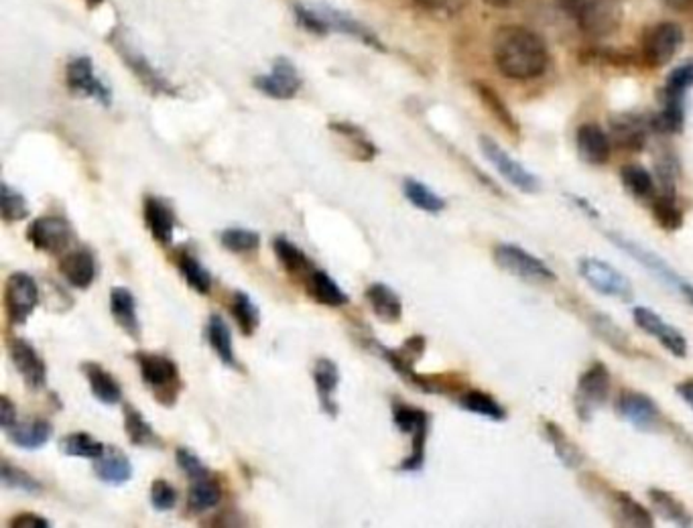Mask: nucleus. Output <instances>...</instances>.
I'll list each match as a JSON object with an SVG mask.
<instances>
[{
    "label": "nucleus",
    "mask_w": 693,
    "mask_h": 528,
    "mask_svg": "<svg viewBox=\"0 0 693 528\" xmlns=\"http://www.w3.org/2000/svg\"><path fill=\"white\" fill-rule=\"evenodd\" d=\"M494 63L508 80H533L549 66L547 45L525 27H502L494 37Z\"/></svg>",
    "instance_id": "obj_1"
},
{
    "label": "nucleus",
    "mask_w": 693,
    "mask_h": 528,
    "mask_svg": "<svg viewBox=\"0 0 693 528\" xmlns=\"http://www.w3.org/2000/svg\"><path fill=\"white\" fill-rule=\"evenodd\" d=\"M134 360L139 364L140 378L159 400V405L173 406L181 392L179 366L169 356L151 354V351H137Z\"/></svg>",
    "instance_id": "obj_2"
},
{
    "label": "nucleus",
    "mask_w": 693,
    "mask_h": 528,
    "mask_svg": "<svg viewBox=\"0 0 693 528\" xmlns=\"http://www.w3.org/2000/svg\"><path fill=\"white\" fill-rule=\"evenodd\" d=\"M557 4L579 29L593 37L614 33L620 23V0H557Z\"/></svg>",
    "instance_id": "obj_3"
},
{
    "label": "nucleus",
    "mask_w": 693,
    "mask_h": 528,
    "mask_svg": "<svg viewBox=\"0 0 693 528\" xmlns=\"http://www.w3.org/2000/svg\"><path fill=\"white\" fill-rule=\"evenodd\" d=\"M393 422L402 435L411 437V453L402 460L401 471H419L426 466V447L429 435V414L421 408L401 405L393 406Z\"/></svg>",
    "instance_id": "obj_4"
},
{
    "label": "nucleus",
    "mask_w": 693,
    "mask_h": 528,
    "mask_svg": "<svg viewBox=\"0 0 693 528\" xmlns=\"http://www.w3.org/2000/svg\"><path fill=\"white\" fill-rule=\"evenodd\" d=\"M494 260L502 271L513 274L516 279L527 280V283H555L557 274L551 266H547L539 256L531 255L525 248L514 244H498L494 248Z\"/></svg>",
    "instance_id": "obj_5"
},
{
    "label": "nucleus",
    "mask_w": 693,
    "mask_h": 528,
    "mask_svg": "<svg viewBox=\"0 0 693 528\" xmlns=\"http://www.w3.org/2000/svg\"><path fill=\"white\" fill-rule=\"evenodd\" d=\"M110 43L116 49V53L120 55V59L124 61V66L131 69V72L139 77V82L143 83L145 88H148L153 94H165V96H175L178 90L173 88V83L163 75L157 67L153 66L151 61L147 59L145 53H140L137 47H134L129 39L124 37L118 29L112 31L110 35Z\"/></svg>",
    "instance_id": "obj_6"
},
{
    "label": "nucleus",
    "mask_w": 693,
    "mask_h": 528,
    "mask_svg": "<svg viewBox=\"0 0 693 528\" xmlns=\"http://www.w3.org/2000/svg\"><path fill=\"white\" fill-rule=\"evenodd\" d=\"M578 271L582 279L588 283L593 291L606 297L631 301L633 299V283L622 274L617 266H612L606 260L584 256L578 263Z\"/></svg>",
    "instance_id": "obj_7"
},
{
    "label": "nucleus",
    "mask_w": 693,
    "mask_h": 528,
    "mask_svg": "<svg viewBox=\"0 0 693 528\" xmlns=\"http://www.w3.org/2000/svg\"><path fill=\"white\" fill-rule=\"evenodd\" d=\"M39 305V287L29 272H12L4 283V309L11 326H25Z\"/></svg>",
    "instance_id": "obj_8"
},
{
    "label": "nucleus",
    "mask_w": 693,
    "mask_h": 528,
    "mask_svg": "<svg viewBox=\"0 0 693 528\" xmlns=\"http://www.w3.org/2000/svg\"><path fill=\"white\" fill-rule=\"evenodd\" d=\"M480 149H482L484 157L488 159L494 169H497L498 175L502 179H506L511 185L516 189H521L522 193H537L541 189V181L533 171L519 163V161L513 159L502 146L497 143V140L482 137L480 138Z\"/></svg>",
    "instance_id": "obj_9"
},
{
    "label": "nucleus",
    "mask_w": 693,
    "mask_h": 528,
    "mask_svg": "<svg viewBox=\"0 0 693 528\" xmlns=\"http://www.w3.org/2000/svg\"><path fill=\"white\" fill-rule=\"evenodd\" d=\"M27 240L47 255H66L74 242V228L66 217L41 216L27 228Z\"/></svg>",
    "instance_id": "obj_10"
},
{
    "label": "nucleus",
    "mask_w": 693,
    "mask_h": 528,
    "mask_svg": "<svg viewBox=\"0 0 693 528\" xmlns=\"http://www.w3.org/2000/svg\"><path fill=\"white\" fill-rule=\"evenodd\" d=\"M66 83L69 91L76 96H86L108 108L112 104V91L106 83L94 74V63L88 55H80L68 63L66 67Z\"/></svg>",
    "instance_id": "obj_11"
},
{
    "label": "nucleus",
    "mask_w": 693,
    "mask_h": 528,
    "mask_svg": "<svg viewBox=\"0 0 693 528\" xmlns=\"http://www.w3.org/2000/svg\"><path fill=\"white\" fill-rule=\"evenodd\" d=\"M9 356L27 389L33 392L45 389L47 364L39 356V351L35 350L33 343L23 340V337H12L9 342Z\"/></svg>",
    "instance_id": "obj_12"
},
{
    "label": "nucleus",
    "mask_w": 693,
    "mask_h": 528,
    "mask_svg": "<svg viewBox=\"0 0 693 528\" xmlns=\"http://www.w3.org/2000/svg\"><path fill=\"white\" fill-rule=\"evenodd\" d=\"M301 83L303 80L299 72L287 58H277L271 72L254 77V88L273 98V100H291L301 90Z\"/></svg>",
    "instance_id": "obj_13"
},
{
    "label": "nucleus",
    "mask_w": 693,
    "mask_h": 528,
    "mask_svg": "<svg viewBox=\"0 0 693 528\" xmlns=\"http://www.w3.org/2000/svg\"><path fill=\"white\" fill-rule=\"evenodd\" d=\"M610 394V372L602 362L592 364L578 380V413L584 419L602 406Z\"/></svg>",
    "instance_id": "obj_14"
},
{
    "label": "nucleus",
    "mask_w": 693,
    "mask_h": 528,
    "mask_svg": "<svg viewBox=\"0 0 693 528\" xmlns=\"http://www.w3.org/2000/svg\"><path fill=\"white\" fill-rule=\"evenodd\" d=\"M633 317L634 323L642 332H647L649 335H653L655 340H659L663 348L669 350L671 354L677 358L688 356V340H685V335L679 332L677 327L669 326L659 313L650 311L649 307H634Z\"/></svg>",
    "instance_id": "obj_15"
},
{
    "label": "nucleus",
    "mask_w": 693,
    "mask_h": 528,
    "mask_svg": "<svg viewBox=\"0 0 693 528\" xmlns=\"http://www.w3.org/2000/svg\"><path fill=\"white\" fill-rule=\"evenodd\" d=\"M683 43V31L675 23H661L647 35L645 59L653 67L667 66Z\"/></svg>",
    "instance_id": "obj_16"
},
{
    "label": "nucleus",
    "mask_w": 693,
    "mask_h": 528,
    "mask_svg": "<svg viewBox=\"0 0 693 528\" xmlns=\"http://www.w3.org/2000/svg\"><path fill=\"white\" fill-rule=\"evenodd\" d=\"M143 216L155 242L161 246L173 244L175 228H178V217H175L173 208L169 206L165 200H161V197H155V195L145 197Z\"/></svg>",
    "instance_id": "obj_17"
},
{
    "label": "nucleus",
    "mask_w": 693,
    "mask_h": 528,
    "mask_svg": "<svg viewBox=\"0 0 693 528\" xmlns=\"http://www.w3.org/2000/svg\"><path fill=\"white\" fill-rule=\"evenodd\" d=\"M314 11L317 12V17H320V20L323 23L325 33L336 31V33L350 35V37H354L358 41H362V43L383 51V43H380V39L377 37V35H374L369 27L360 23V20L350 17L348 12H342V11L331 9V6H323V4L314 6Z\"/></svg>",
    "instance_id": "obj_18"
},
{
    "label": "nucleus",
    "mask_w": 693,
    "mask_h": 528,
    "mask_svg": "<svg viewBox=\"0 0 693 528\" xmlns=\"http://www.w3.org/2000/svg\"><path fill=\"white\" fill-rule=\"evenodd\" d=\"M608 238H610V240L617 244L620 250H625L628 256H633L636 263H641L647 271L653 272L655 277H659L665 285H671V287H677V288H679V285H681V279L677 277V272L671 269V266L665 263L659 255H655L653 250H649V248H645V246L636 244L633 240H628V238L618 236V234H608Z\"/></svg>",
    "instance_id": "obj_19"
},
{
    "label": "nucleus",
    "mask_w": 693,
    "mask_h": 528,
    "mask_svg": "<svg viewBox=\"0 0 693 528\" xmlns=\"http://www.w3.org/2000/svg\"><path fill=\"white\" fill-rule=\"evenodd\" d=\"M620 417L641 431H650L659 422V408L655 400L642 392H622L618 398Z\"/></svg>",
    "instance_id": "obj_20"
},
{
    "label": "nucleus",
    "mask_w": 693,
    "mask_h": 528,
    "mask_svg": "<svg viewBox=\"0 0 693 528\" xmlns=\"http://www.w3.org/2000/svg\"><path fill=\"white\" fill-rule=\"evenodd\" d=\"M314 382L315 392L320 398L322 413L328 414L330 419H336L339 414V406L336 403V392L339 386V368L330 358H320L314 364Z\"/></svg>",
    "instance_id": "obj_21"
},
{
    "label": "nucleus",
    "mask_w": 693,
    "mask_h": 528,
    "mask_svg": "<svg viewBox=\"0 0 693 528\" xmlns=\"http://www.w3.org/2000/svg\"><path fill=\"white\" fill-rule=\"evenodd\" d=\"M60 271L74 288H88L96 279V258L88 248L68 250L61 255Z\"/></svg>",
    "instance_id": "obj_22"
},
{
    "label": "nucleus",
    "mask_w": 693,
    "mask_h": 528,
    "mask_svg": "<svg viewBox=\"0 0 693 528\" xmlns=\"http://www.w3.org/2000/svg\"><path fill=\"white\" fill-rule=\"evenodd\" d=\"M110 313L118 323V327L123 329L126 335H131L132 340H140V319H139V307L137 299L131 293V288L126 287H115L110 291Z\"/></svg>",
    "instance_id": "obj_23"
},
{
    "label": "nucleus",
    "mask_w": 693,
    "mask_h": 528,
    "mask_svg": "<svg viewBox=\"0 0 693 528\" xmlns=\"http://www.w3.org/2000/svg\"><path fill=\"white\" fill-rule=\"evenodd\" d=\"M579 157L588 165H604L610 157V138L598 124H582L576 135Z\"/></svg>",
    "instance_id": "obj_24"
},
{
    "label": "nucleus",
    "mask_w": 693,
    "mask_h": 528,
    "mask_svg": "<svg viewBox=\"0 0 693 528\" xmlns=\"http://www.w3.org/2000/svg\"><path fill=\"white\" fill-rule=\"evenodd\" d=\"M84 376L88 378L90 392L98 403L106 406H115L123 400V389H120L118 380L110 374L108 370L98 362H84L82 364Z\"/></svg>",
    "instance_id": "obj_25"
},
{
    "label": "nucleus",
    "mask_w": 693,
    "mask_h": 528,
    "mask_svg": "<svg viewBox=\"0 0 693 528\" xmlns=\"http://www.w3.org/2000/svg\"><path fill=\"white\" fill-rule=\"evenodd\" d=\"M303 283H306V291H307L309 297L314 299L315 303H320V305L344 307L350 303L348 293H346L344 288L339 287L336 280L322 269L311 271Z\"/></svg>",
    "instance_id": "obj_26"
},
{
    "label": "nucleus",
    "mask_w": 693,
    "mask_h": 528,
    "mask_svg": "<svg viewBox=\"0 0 693 528\" xmlns=\"http://www.w3.org/2000/svg\"><path fill=\"white\" fill-rule=\"evenodd\" d=\"M94 471L98 480L108 485H123L132 477V463L123 449L106 445L104 453L98 457Z\"/></svg>",
    "instance_id": "obj_27"
},
{
    "label": "nucleus",
    "mask_w": 693,
    "mask_h": 528,
    "mask_svg": "<svg viewBox=\"0 0 693 528\" xmlns=\"http://www.w3.org/2000/svg\"><path fill=\"white\" fill-rule=\"evenodd\" d=\"M52 435H53V425L44 419L17 422L15 427H11L9 431H6V437H9L12 445L27 449V452H35V449L45 447L49 439H52Z\"/></svg>",
    "instance_id": "obj_28"
},
{
    "label": "nucleus",
    "mask_w": 693,
    "mask_h": 528,
    "mask_svg": "<svg viewBox=\"0 0 693 528\" xmlns=\"http://www.w3.org/2000/svg\"><path fill=\"white\" fill-rule=\"evenodd\" d=\"M366 303L372 313L385 323H397L402 317V301L391 287L385 283H372L364 291Z\"/></svg>",
    "instance_id": "obj_29"
},
{
    "label": "nucleus",
    "mask_w": 693,
    "mask_h": 528,
    "mask_svg": "<svg viewBox=\"0 0 693 528\" xmlns=\"http://www.w3.org/2000/svg\"><path fill=\"white\" fill-rule=\"evenodd\" d=\"M206 337L210 348L214 350V354L218 356L226 368H240L238 360H236V351H235V342H232V334L228 323L224 321L222 315L214 313L208 319V329H206Z\"/></svg>",
    "instance_id": "obj_30"
},
{
    "label": "nucleus",
    "mask_w": 693,
    "mask_h": 528,
    "mask_svg": "<svg viewBox=\"0 0 693 528\" xmlns=\"http://www.w3.org/2000/svg\"><path fill=\"white\" fill-rule=\"evenodd\" d=\"M273 250H275V256H277L283 269H285L295 279L306 280L307 274L315 269L314 263H311L306 252H303L299 246L293 244L291 240H287V238H283V236L275 238Z\"/></svg>",
    "instance_id": "obj_31"
},
{
    "label": "nucleus",
    "mask_w": 693,
    "mask_h": 528,
    "mask_svg": "<svg viewBox=\"0 0 693 528\" xmlns=\"http://www.w3.org/2000/svg\"><path fill=\"white\" fill-rule=\"evenodd\" d=\"M124 433L132 445L147 449H161L163 441L145 414L134 406H124Z\"/></svg>",
    "instance_id": "obj_32"
},
{
    "label": "nucleus",
    "mask_w": 693,
    "mask_h": 528,
    "mask_svg": "<svg viewBox=\"0 0 693 528\" xmlns=\"http://www.w3.org/2000/svg\"><path fill=\"white\" fill-rule=\"evenodd\" d=\"M330 130L336 132V135L342 137L346 143L350 146V154L356 161H372L378 154L377 145L366 137V132L362 129H358L356 124L350 122H331Z\"/></svg>",
    "instance_id": "obj_33"
},
{
    "label": "nucleus",
    "mask_w": 693,
    "mask_h": 528,
    "mask_svg": "<svg viewBox=\"0 0 693 528\" xmlns=\"http://www.w3.org/2000/svg\"><path fill=\"white\" fill-rule=\"evenodd\" d=\"M222 500V485L214 477H202L189 484L187 504L194 512H208L216 508Z\"/></svg>",
    "instance_id": "obj_34"
},
{
    "label": "nucleus",
    "mask_w": 693,
    "mask_h": 528,
    "mask_svg": "<svg viewBox=\"0 0 693 528\" xmlns=\"http://www.w3.org/2000/svg\"><path fill=\"white\" fill-rule=\"evenodd\" d=\"M230 313H232V317H235L240 332H243L246 337L254 335V332H257L259 326H260V311H259L257 303L251 299L249 293L236 291L235 295H232Z\"/></svg>",
    "instance_id": "obj_35"
},
{
    "label": "nucleus",
    "mask_w": 693,
    "mask_h": 528,
    "mask_svg": "<svg viewBox=\"0 0 693 528\" xmlns=\"http://www.w3.org/2000/svg\"><path fill=\"white\" fill-rule=\"evenodd\" d=\"M402 193H405L407 200L411 201V206H415L421 211H427V214H442L445 209L443 197L437 195L434 189L426 185L423 181L407 177L402 181Z\"/></svg>",
    "instance_id": "obj_36"
},
{
    "label": "nucleus",
    "mask_w": 693,
    "mask_h": 528,
    "mask_svg": "<svg viewBox=\"0 0 693 528\" xmlns=\"http://www.w3.org/2000/svg\"><path fill=\"white\" fill-rule=\"evenodd\" d=\"M459 406H462L464 411L480 414V417H486L490 421L506 419V411L502 408L498 400L482 390H466L462 397H459Z\"/></svg>",
    "instance_id": "obj_37"
},
{
    "label": "nucleus",
    "mask_w": 693,
    "mask_h": 528,
    "mask_svg": "<svg viewBox=\"0 0 693 528\" xmlns=\"http://www.w3.org/2000/svg\"><path fill=\"white\" fill-rule=\"evenodd\" d=\"M612 130L614 137L620 143V146L625 149H642L647 140V130L645 124H642L641 118H636L633 114H625L618 116L612 121Z\"/></svg>",
    "instance_id": "obj_38"
},
{
    "label": "nucleus",
    "mask_w": 693,
    "mask_h": 528,
    "mask_svg": "<svg viewBox=\"0 0 693 528\" xmlns=\"http://www.w3.org/2000/svg\"><path fill=\"white\" fill-rule=\"evenodd\" d=\"M546 437L551 443V447L555 449L557 460H560L565 468L574 469L582 463V452H579V447L574 441L568 439L563 429L554 425V422H546Z\"/></svg>",
    "instance_id": "obj_39"
},
{
    "label": "nucleus",
    "mask_w": 693,
    "mask_h": 528,
    "mask_svg": "<svg viewBox=\"0 0 693 528\" xmlns=\"http://www.w3.org/2000/svg\"><path fill=\"white\" fill-rule=\"evenodd\" d=\"M60 449L63 455L82 457V460H98L104 453L106 445L96 441L88 433H69L60 441Z\"/></svg>",
    "instance_id": "obj_40"
},
{
    "label": "nucleus",
    "mask_w": 693,
    "mask_h": 528,
    "mask_svg": "<svg viewBox=\"0 0 693 528\" xmlns=\"http://www.w3.org/2000/svg\"><path fill=\"white\" fill-rule=\"evenodd\" d=\"M179 272L183 280H186L189 288H194L195 293L200 295H208L211 288V274L210 271L203 266L200 260H197L194 255L189 252H183L178 260Z\"/></svg>",
    "instance_id": "obj_41"
},
{
    "label": "nucleus",
    "mask_w": 693,
    "mask_h": 528,
    "mask_svg": "<svg viewBox=\"0 0 693 528\" xmlns=\"http://www.w3.org/2000/svg\"><path fill=\"white\" fill-rule=\"evenodd\" d=\"M649 496H650V502H653L657 512H659L663 518H667V520H671V523H675L679 526L693 524V518H691L689 510L685 508V506L679 502L675 496H671L669 492L650 490Z\"/></svg>",
    "instance_id": "obj_42"
},
{
    "label": "nucleus",
    "mask_w": 693,
    "mask_h": 528,
    "mask_svg": "<svg viewBox=\"0 0 693 528\" xmlns=\"http://www.w3.org/2000/svg\"><path fill=\"white\" fill-rule=\"evenodd\" d=\"M0 216L6 224H15L29 216V203L19 189L11 187L9 183H0Z\"/></svg>",
    "instance_id": "obj_43"
},
{
    "label": "nucleus",
    "mask_w": 693,
    "mask_h": 528,
    "mask_svg": "<svg viewBox=\"0 0 693 528\" xmlns=\"http://www.w3.org/2000/svg\"><path fill=\"white\" fill-rule=\"evenodd\" d=\"M0 480H3L4 488L25 492V494H41L44 492V484L37 477H33L29 471L20 469L19 466H12L6 460L0 463Z\"/></svg>",
    "instance_id": "obj_44"
},
{
    "label": "nucleus",
    "mask_w": 693,
    "mask_h": 528,
    "mask_svg": "<svg viewBox=\"0 0 693 528\" xmlns=\"http://www.w3.org/2000/svg\"><path fill=\"white\" fill-rule=\"evenodd\" d=\"M620 181L628 193L639 200H647L655 193V179L645 167L641 165H626L620 171Z\"/></svg>",
    "instance_id": "obj_45"
},
{
    "label": "nucleus",
    "mask_w": 693,
    "mask_h": 528,
    "mask_svg": "<svg viewBox=\"0 0 693 528\" xmlns=\"http://www.w3.org/2000/svg\"><path fill=\"white\" fill-rule=\"evenodd\" d=\"M220 244L235 255H251L260 248V234L249 228H226L220 232Z\"/></svg>",
    "instance_id": "obj_46"
},
{
    "label": "nucleus",
    "mask_w": 693,
    "mask_h": 528,
    "mask_svg": "<svg viewBox=\"0 0 693 528\" xmlns=\"http://www.w3.org/2000/svg\"><path fill=\"white\" fill-rule=\"evenodd\" d=\"M617 506H618V514L628 526L650 528L655 524L653 516H650V512L645 508V506L636 502V500L631 494H626V492H618Z\"/></svg>",
    "instance_id": "obj_47"
},
{
    "label": "nucleus",
    "mask_w": 693,
    "mask_h": 528,
    "mask_svg": "<svg viewBox=\"0 0 693 528\" xmlns=\"http://www.w3.org/2000/svg\"><path fill=\"white\" fill-rule=\"evenodd\" d=\"M653 216L655 220L659 222V226H663L665 230H679L683 224V214L681 209L677 208L673 193H665L653 203Z\"/></svg>",
    "instance_id": "obj_48"
},
{
    "label": "nucleus",
    "mask_w": 693,
    "mask_h": 528,
    "mask_svg": "<svg viewBox=\"0 0 693 528\" xmlns=\"http://www.w3.org/2000/svg\"><path fill=\"white\" fill-rule=\"evenodd\" d=\"M693 88V61L683 63L671 72L667 86H665V98H673V100H685L688 90Z\"/></svg>",
    "instance_id": "obj_49"
},
{
    "label": "nucleus",
    "mask_w": 693,
    "mask_h": 528,
    "mask_svg": "<svg viewBox=\"0 0 693 528\" xmlns=\"http://www.w3.org/2000/svg\"><path fill=\"white\" fill-rule=\"evenodd\" d=\"M148 498H151V506L153 510L157 512H169L173 510L179 502V494L178 490L173 488L167 480H155L151 484V492H148Z\"/></svg>",
    "instance_id": "obj_50"
},
{
    "label": "nucleus",
    "mask_w": 693,
    "mask_h": 528,
    "mask_svg": "<svg viewBox=\"0 0 693 528\" xmlns=\"http://www.w3.org/2000/svg\"><path fill=\"white\" fill-rule=\"evenodd\" d=\"M175 461H178L179 469L187 476L189 482L202 480V477L210 476L206 463H203L202 457L197 455V453H194L192 449H187V447H178V449H175Z\"/></svg>",
    "instance_id": "obj_51"
},
{
    "label": "nucleus",
    "mask_w": 693,
    "mask_h": 528,
    "mask_svg": "<svg viewBox=\"0 0 693 528\" xmlns=\"http://www.w3.org/2000/svg\"><path fill=\"white\" fill-rule=\"evenodd\" d=\"M593 326H596L598 334L602 335L608 343H612V346L617 348V350H622L620 343H625V346H628V335L622 334V329L614 326L610 317L596 315V317H593Z\"/></svg>",
    "instance_id": "obj_52"
},
{
    "label": "nucleus",
    "mask_w": 693,
    "mask_h": 528,
    "mask_svg": "<svg viewBox=\"0 0 693 528\" xmlns=\"http://www.w3.org/2000/svg\"><path fill=\"white\" fill-rule=\"evenodd\" d=\"M415 3L427 11L442 12V15H456L464 9L468 0H415Z\"/></svg>",
    "instance_id": "obj_53"
},
{
    "label": "nucleus",
    "mask_w": 693,
    "mask_h": 528,
    "mask_svg": "<svg viewBox=\"0 0 693 528\" xmlns=\"http://www.w3.org/2000/svg\"><path fill=\"white\" fill-rule=\"evenodd\" d=\"M9 526H17V528H49V526H52V523H49L47 518L41 516V514L23 512V514H17V516L9 523Z\"/></svg>",
    "instance_id": "obj_54"
},
{
    "label": "nucleus",
    "mask_w": 693,
    "mask_h": 528,
    "mask_svg": "<svg viewBox=\"0 0 693 528\" xmlns=\"http://www.w3.org/2000/svg\"><path fill=\"white\" fill-rule=\"evenodd\" d=\"M17 422V406L12 405V400L6 397V394H3V397H0V427H3V431L6 433L11 427H15Z\"/></svg>",
    "instance_id": "obj_55"
},
{
    "label": "nucleus",
    "mask_w": 693,
    "mask_h": 528,
    "mask_svg": "<svg viewBox=\"0 0 693 528\" xmlns=\"http://www.w3.org/2000/svg\"><path fill=\"white\" fill-rule=\"evenodd\" d=\"M677 394L693 408V380H688V382L679 384L677 386Z\"/></svg>",
    "instance_id": "obj_56"
},
{
    "label": "nucleus",
    "mask_w": 693,
    "mask_h": 528,
    "mask_svg": "<svg viewBox=\"0 0 693 528\" xmlns=\"http://www.w3.org/2000/svg\"><path fill=\"white\" fill-rule=\"evenodd\" d=\"M484 3L494 6V9H514V6H519L522 0H484Z\"/></svg>",
    "instance_id": "obj_57"
},
{
    "label": "nucleus",
    "mask_w": 693,
    "mask_h": 528,
    "mask_svg": "<svg viewBox=\"0 0 693 528\" xmlns=\"http://www.w3.org/2000/svg\"><path fill=\"white\" fill-rule=\"evenodd\" d=\"M570 197H571V201L576 203V206H582V208H579V209H584L585 214H588L590 217H598V211L593 209V208L590 206V203L584 200V197H576V195H570Z\"/></svg>",
    "instance_id": "obj_58"
},
{
    "label": "nucleus",
    "mask_w": 693,
    "mask_h": 528,
    "mask_svg": "<svg viewBox=\"0 0 693 528\" xmlns=\"http://www.w3.org/2000/svg\"><path fill=\"white\" fill-rule=\"evenodd\" d=\"M665 4L671 6V9H675V11H685L693 4V0H665Z\"/></svg>",
    "instance_id": "obj_59"
},
{
    "label": "nucleus",
    "mask_w": 693,
    "mask_h": 528,
    "mask_svg": "<svg viewBox=\"0 0 693 528\" xmlns=\"http://www.w3.org/2000/svg\"><path fill=\"white\" fill-rule=\"evenodd\" d=\"M679 291H681L685 297H688V301L693 305V285L685 283V280H681V285H679Z\"/></svg>",
    "instance_id": "obj_60"
},
{
    "label": "nucleus",
    "mask_w": 693,
    "mask_h": 528,
    "mask_svg": "<svg viewBox=\"0 0 693 528\" xmlns=\"http://www.w3.org/2000/svg\"><path fill=\"white\" fill-rule=\"evenodd\" d=\"M90 3H92V4H100V0H90Z\"/></svg>",
    "instance_id": "obj_61"
}]
</instances>
